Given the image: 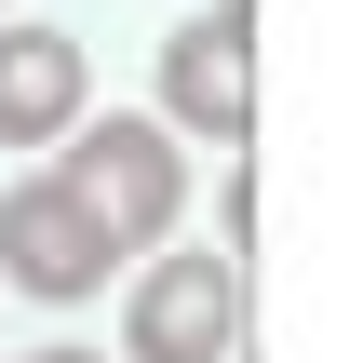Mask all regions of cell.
Returning <instances> with one entry per match:
<instances>
[{
  "label": "cell",
  "instance_id": "cell-1",
  "mask_svg": "<svg viewBox=\"0 0 363 363\" xmlns=\"http://www.w3.org/2000/svg\"><path fill=\"white\" fill-rule=\"evenodd\" d=\"M54 189L108 229V256H148V242H175V216H189V148H175V121H81L67 148H54Z\"/></svg>",
  "mask_w": 363,
  "mask_h": 363
},
{
  "label": "cell",
  "instance_id": "cell-2",
  "mask_svg": "<svg viewBox=\"0 0 363 363\" xmlns=\"http://www.w3.org/2000/svg\"><path fill=\"white\" fill-rule=\"evenodd\" d=\"M242 337V256L189 242V256H148L135 296H121V363H229Z\"/></svg>",
  "mask_w": 363,
  "mask_h": 363
},
{
  "label": "cell",
  "instance_id": "cell-3",
  "mask_svg": "<svg viewBox=\"0 0 363 363\" xmlns=\"http://www.w3.org/2000/svg\"><path fill=\"white\" fill-rule=\"evenodd\" d=\"M162 121L202 135V148H242L256 135V13L242 0H216V13H189L162 40Z\"/></svg>",
  "mask_w": 363,
  "mask_h": 363
},
{
  "label": "cell",
  "instance_id": "cell-4",
  "mask_svg": "<svg viewBox=\"0 0 363 363\" xmlns=\"http://www.w3.org/2000/svg\"><path fill=\"white\" fill-rule=\"evenodd\" d=\"M0 283H13V296H54V310L94 296V283H108V229H94L54 175H27V189H0Z\"/></svg>",
  "mask_w": 363,
  "mask_h": 363
},
{
  "label": "cell",
  "instance_id": "cell-5",
  "mask_svg": "<svg viewBox=\"0 0 363 363\" xmlns=\"http://www.w3.org/2000/svg\"><path fill=\"white\" fill-rule=\"evenodd\" d=\"M81 94H94V67L67 27H0V148H67Z\"/></svg>",
  "mask_w": 363,
  "mask_h": 363
},
{
  "label": "cell",
  "instance_id": "cell-6",
  "mask_svg": "<svg viewBox=\"0 0 363 363\" xmlns=\"http://www.w3.org/2000/svg\"><path fill=\"white\" fill-rule=\"evenodd\" d=\"M27 363H108V350H27Z\"/></svg>",
  "mask_w": 363,
  "mask_h": 363
}]
</instances>
